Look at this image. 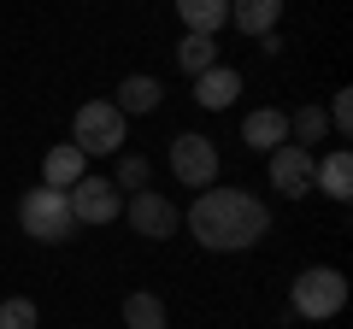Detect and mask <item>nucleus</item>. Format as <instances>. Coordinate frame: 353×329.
<instances>
[{
    "mask_svg": "<svg viewBox=\"0 0 353 329\" xmlns=\"http://www.w3.org/2000/svg\"><path fill=\"white\" fill-rule=\"evenodd\" d=\"M183 224L206 253H248L259 235H271V212L248 189H201Z\"/></svg>",
    "mask_w": 353,
    "mask_h": 329,
    "instance_id": "f257e3e1",
    "label": "nucleus"
},
{
    "mask_svg": "<svg viewBox=\"0 0 353 329\" xmlns=\"http://www.w3.org/2000/svg\"><path fill=\"white\" fill-rule=\"evenodd\" d=\"M18 224H24V235H36V241H71L77 235V212H71V194L65 189H30L24 200H18Z\"/></svg>",
    "mask_w": 353,
    "mask_h": 329,
    "instance_id": "f03ea898",
    "label": "nucleus"
},
{
    "mask_svg": "<svg viewBox=\"0 0 353 329\" xmlns=\"http://www.w3.org/2000/svg\"><path fill=\"white\" fill-rule=\"evenodd\" d=\"M289 306H294L301 317H312V323H324V317H336L341 306H347V277H341V270H330V265L301 270V277H294V288H289Z\"/></svg>",
    "mask_w": 353,
    "mask_h": 329,
    "instance_id": "7ed1b4c3",
    "label": "nucleus"
},
{
    "mask_svg": "<svg viewBox=\"0 0 353 329\" xmlns=\"http://www.w3.org/2000/svg\"><path fill=\"white\" fill-rule=\"evenodd\" d=\"M71 147L83 153H118L124 147V112H118L112 100H83L71 118Z\"/></svg>",
    "mask_w": 353,
    "mask_h": 329,
    "instance_id": "20e7f679",
    "label": "nucleus"
},
{
    "mask_svg": "<svg viewBox=\"0 0 353 329\" xmlns=\"http://www.w3.org/2000/svg\"><path fill=\"white\" fill-rule=\"evenodd\" d=\"M265 159H271V189H277L283 200H306V194L318 189V153L312 147L283 141V147H271Z\"/></svg>",
    "mask_w": 353,
    "mask_h": 329,
    "instance_id": "39448f33",
    "label": "nucleus"
},
{
    "mask_svg": "<svg viewBox=\"0 0 353 329\" xmlns=\"http://www.w3.org/2000/svg\"><path fill=\"white\" fill-rule=\"evenodd\" d=\"M171 171L183 189H212L218 182V147L206 136H171Z\"/></svg>",
    "mask_w": 353,
    "mask_h": 329,
    "instance_id": "423d86ee",
    "label": "nucleus"
},
{
    "mask_svg": "<svg viewBox=\"0 0 353 329\" xmlns=\"http://www.w3.org/2000/svg\"><path fill=\"white\" fill-rule=\"evenodd\" d=\"M65 194H71L77 224H118V217H124V194H118L106 177H83V182H71Z\"/></svg>",
    "mask_w": 353,
    "mask_h": 329,
    "instance_id": "0eeeda50",
    "label": "nucleus"
},
{
    "mask_svg": "<svg viewBox=\"0 0 353 329\" xmlns=\"http://www.w3.org/2000/svg\"><path fill=\"white\" fill-rule=\"evenodd\" d=\"M130 229L148 235V241H171L176 235V206L159 189H136L130 194Z\"/></svg>",
    "mask_w": 353,
    "mask_h": 329,
    "instance_id": "6e6552de",
    "label": "nucleus"
},
{
    "mask_svg": "<svg viewBox=\"0 0 353 329\" xmlns=\"http://www.w3.org/2000/svg\"><path fill=\"white\" fill-rule=\"evenodd\" d=\"M194 100H201L206 112H224V106H236V100H241V71L218 59L212 71H201V76H194Z\"/></svg>",
    "mask_w": 353,
    "mask_h": 329,
    "instance_id": "1a4fd4ad",
    "label": "nucleus"
},
{
    "mask_svg": "<svg viewBox=\"0 0 353 329\" xmlns=\"http://www.w3.org/2000/svg\"><path fill=\"white\" fill-rule=\"evenodd\" d=\"M241 141H248L253 153H271L289 141V112H277V106H259V112L241 118Z\"/></svg>",
    "mask_w": 353,
    "mask_h": 329,
    "instance_id": "9d476101",
    "label": "nucleus"
},
{
    "mask_svg": "<svg viewBox=\"0 0 353 329\" xmlns=\"http://www.w3.org/2000/svg\"><path fill=\"white\" fill-rule=\"evenodd\" d=\"M277 18H283V0H230V24L241 30V36H271L277 30Z\"/></svg>",
    "mask_w": 353,
    "mask_h": 329,
    "instance_id": "9b49d317",
    "label": "nucleus"
},
{
    "mask_svg": "<svg viewBox=\"0 0 353 329\" xmlns=\"http://www.w3.org/2000/svg\"><path fill=\"white\" fill-rule=\"evenodd\" d=\"M318 189L330 194V200H353V153L336 147L318 159Z\"/></svg>",
    "mask_w": 353,
    "mask_h": 329,
    "instance_id": "f8f14e48",
    "label": "nucleus"
},
{
    "mask_svg": "<svg viewBox=\"0 0 353 329\" xmlns=\"http://www.w3.org/2000/svg\"><path fill=\"white\" fill-rule=\"evenodd\" d=\"M159 100H165V89H159V76H124V83H118V112H159Z\"/></svg>",
    "mask_w": 353,
    "mask_h": 329,
    "instance_id": "ddd939ff",
    "label": "nucleus"
},
{
    "mask_svg": "<svg viewBox=\"0 0 353 329\" xmlns=\"http://www.w3.org/2000/svg\"><path fill=\"white\" fill-rule=\"evenodd\" d=\"M88 171H83V153L71 147V141H65V147H53L48 159H41V182H48V189H71V182H83Z\"/></svg>",
    "mask_w": 353,
    "mask_h": 329,
    "instance_id": "4468645a",
    "label": "nucleus"
},
{
    "mask_svg": "<svg viewBox=\"0 0 353 329\" xmlns=\"http://www.w3.org/2000/svg\"><path fill=\"white\" fill-rule=\"evenodd\" d=\"M176 18H183L194 36H212V30H224L230 0H176Z\"/></svg>",
    "mask_w": 353,
    "mask_h": 329,
    "instance_id": "2eb2a0df",
    "label": "nucleus"
},
{
    "mask_svg": "<svg viewBox=\"0 0 353 329\" xmlns=\"http://www.w3.org/2000/svg\"><path fill=\"white\" fill-rule=\"evenodd\" d=\"M176 65H183L189 76L212 71V65H218V41H212V36H194V30H189V36L176 41Z\"/></svg>",
    "mask_w": 353,
    "mask_h": 329,
    "instance_id": "dca6fc26",
    "label": "nucleus"
},
{
    "mask_svg": "<svg viewBox=\"0 0 353 329\" xmlns=\"http://www.w3.org/2000/svg\"><path fill=\"white\" fill-rule=\"evenodd\" d=\"M124 329H165V300L159 294H130L124 300Z\"/></svg>",
    "mask_w": 353,
    "mask_h": 329,
    "instance_id": "f3484780",
    "label": "nucleus"
},
{
    "mask_svg": "<svg viewBox=\"0 0 353 329\" xmlns=\"http://www.w3.org/2000/svg\"><path fill=\"white\" fill-rule=\"evenodd\" d=\"M324 136H330L324 106H301V112H289V141H294V147H306V141H324Z\"/></svg>",
    "mask_w": 353,
    "mask_h": 329,
    "instance_id": "a211bd4d",
    "label": "nucleus"
},
{
    "mask_svg": "<svg viewBox=\"0 0 353 329\" xmlns=\"http://www.w3.org/2000/svg\"><path fill=\"white\" fill-rule=\"evenodd\" d=\"M148 177H153L148 153H118V182L112 189H148Z\"/></svg>",
    "mask_w": 353,
    "mask_h": 329,
    "instance_id": "6ab92c4d",
    "label": "nucleus"
},
{
    "mask_svg": "<svg viewBox=\"0 0 353 329\" xmlns=\"http://www.w3.org/2000/svg\"><path fill=\"white\" fill-rule=\"evenodd\" d=\"M0 329H36V300H24V294L0 300Z\"/></svg>",
    "mask_w": 353,
    "mask_h": 329,
    "instance_id": "aec40b11",
    "label": "nucleus"
},
{
    "mask_svg": "<svg viewBox=\"0 0 353 329\" xmlns=\"http://www.w3.org/2000/svg\"><path fill=\"white\" fill-rule=\"evenodd\" d=\"M330 129H336V136H347V129H353V89H341L336 94V100H330Z\"/></svg>",
    "mask_w": 353,
    "mask_h": 329,
    "instance_id": "412c9836",
    "label": "nucleus"
}]
</instances>
